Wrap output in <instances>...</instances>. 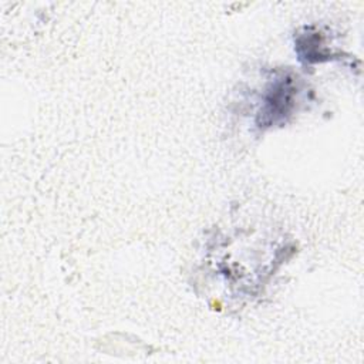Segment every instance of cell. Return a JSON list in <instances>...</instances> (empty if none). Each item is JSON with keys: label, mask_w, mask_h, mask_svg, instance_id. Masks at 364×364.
Segmentation results:
<instances>
[{"label": "cell", "mask_w": 364, "mask_h": 364, "mask_svg": "<svg viewBox=\"0 0 364 364\" xmlns=\"http://www.w3.org/2000/svg\"><path fill=\"white\" fill-rule=\"evenodd\" d=\"M296 91L293 77L284 74L277 77L264 94L263 107L259 112V125L272 127L277 121H283L293 108Z\"/></svg>", "instance_id": "1"}]
</instances>
